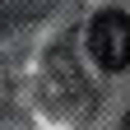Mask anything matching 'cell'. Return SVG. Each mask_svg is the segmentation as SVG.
I'll return each instance as SVG.
<instances>
[{"mask_svg":"<svg viewBox=\"0 0 130 130\" xmlns=\"http://www.w3.org/2000/svg\"><path fill=\"white\" fill-rule=\"evenodd\" d=\"M88 51L102 70H125L130 65V14L102 9L88 28Z\"/></svg>","mask_w":130,"mask_h":130,"instance_id":"6da1fadb","label":"cell"}]
</instances>
